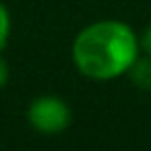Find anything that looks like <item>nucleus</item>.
<instances>
[{
	"mask_svg": "<svg viewBox=\"0 0 151 151\" xmlns=\"http://www.w3.org/2000/svg\"><path fill=\"white\" fill-rule=\"evenodd\" d=\"M11 31H13V19L9 9L0 2V50H4L9 40H11Z\"/></svg>",
	"mask_w": 151,
	"mask_h": 151,
	"instance_id": "obj_4",
	"label": "nucleus"
},
{
	"mask_svg": "<svg viewBox=\"0 0 151 151\" xmlns=\"http://www.w3.org/2000/svg\"><path fill=\"white\" fill-rule=\"evenodd\" d=\"M126 77H130L132 85L143 89V91H151V56H139L137 62L130 66V70L126 73Z\"/></svg>",
	"mask_w": 151,
	"mask_h": 151,
	"instance_id": "obj_3",
	"label": "nucleus"
},
{
	"mask_svg": "<svg viewBox=\"0 0 151 151\" xmlns=\"http://www.w3.org/2000/svg\"><path fill=\"white\" fill-rule=\"evenodd\" d=\"M73 112L58 95H40L27 108V122L40 134H60L68 128Z\"/></svg>",
	"mask_w": 151,
	"mask_h": 151,
	"instance_id": "obj_2",
	"label": "nucleus"
},
{
	"mask_svg": "<svg viewBox=\"0 0 151 151\" xmlns=\"http://www.w3.org/2000/svg\"><path fill=\"white\" fill-rule=\"evenodd\" d=\"M9 79H11V66H9V62L2 56H0V89L6 87Z\"/></svg>",
	"mask_w": 151,
	"mask_h": 151,
	"instance_id": "obj_6",
	"label": "nucleus"
},
{
	"mask_svg": "<svg viewBox=\"0 0 151 151\" xmlns=\"http://www.w3.org/2000/svg\"><path fill=\"white\" fill-rule=\"evenodd\" d=\"M139 40H141V52L151 56V23L145 27V31L139 35Z\"/></svg>",
	"mask_w": 151,
	"mask_h": 151,
	"instance_id": "obj_5",
	"label": "nucleus"
},
{
	"mask_svg": "<svg viewBox=\"0 0 151 151\" xmlns=\"http://www.w3.org/2000/svg\"><path fill=\"white\" fill-rule=\"evenodd\" d=\"M141 54L137 31L120 19H99L85 25L70 46L75 68L91 81L124 77Z\"/></svg>",
	"mask_w": 151,
	"mask_h": 151,
	"instance_id": "obj_1",
	"label": "nucleus"
}]
</instances>
